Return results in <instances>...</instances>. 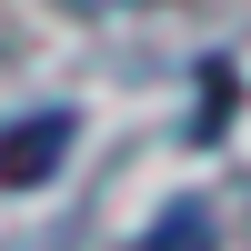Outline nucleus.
Here are the masks:
<instances>
[{
	"label": "nucleus",
	"mask_w": 251,
	"mask_h": 251,
	"mask_svg": "<svg viewBox=\"0 0 251 251\" xmlns=\"http://www.w3.org/2000/svg\"><path fill=\"white\" fill-rule=\"evenodd\" d=\"M60 151H71V111H30L20 131H0V181L10 191H40L60 171Z\"/></svg>",
	"instance_id": "1"
},
{
	"label": "nucleus",
	"mask_w": 251,
	"mask_h": 251,
	"mask_svg": "<svg viewBox=\"0 0 251 251\" xmlns=\"http://www.w3.org/2000/svg\"><path fill=\"white\" fill-rule=\"evenodd\" d=\"M91 10H121V0H91Z\"/></svg>",
	"instance_id": "2"
}]
</instances>
